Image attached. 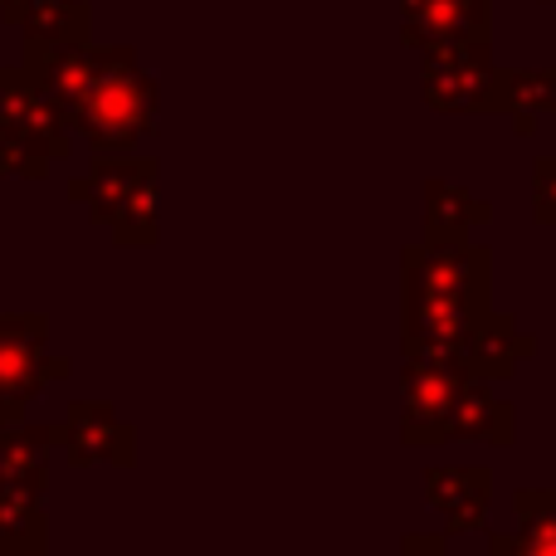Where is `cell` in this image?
I'll list each match as a JSON object with an SVG mask.
<instances>
[{
  "instance_id": "6da1fadb",
  "label": "cell",
  "mask_w": 556,
  "mask_h": 556,
  "mask_svg": "<svg viewBox=\"0 0 556 556\" xmlns=\"http://www.w3.org/2000/svg\"><path fill=\"white\" fill-rule=\"evenodd\" d=\"M64 123L98 152H127L156 127V78L137 64L127 45H98L93 74L64 113Z\"/></svg>"
},
{
  "instance_id": "7a4b0ae2",
  "label": "cell",
  "mask_w": 556,
  "mask_h": 556,
  "mask_svg": "<svg viewBox=\"0 0 556 556\" xmlns=\"http://www.w3.org/2000/svg\"><path fill=\"white\" fill-rule=\"evenodd\" d=\"M74 156V132L29 68H0V176L45 181L49 162Z\"/></svg>"
},
{
  "instance_id": "3957f363",
  "label": "cell",
  "mask_w": 556,
  "mask_h": 556,
  "mask_svg": "<svg viewBox=\"0 0 556 556\" xmlns=\"http://www.w3.org/2000/svg\"><path fill=\"white\" fill-rule=\"evenodd\" d=\"M405 298H444V303H464L489 313L493 307V250L473 240L430 244L415 240L401 254Z\"/></svg>"
},
{
  "instance_id": "277c9868",
  "label": "cell",
  "mask_w": 556,
  "mask_h": 556,
  "mask_svg": "<svg viewBox=\"0 0 556 556\" xmlns=\"http://www.w3.org/2000/svg\"><path fill=\"white\" fill-rule=\"evenodd\" d=\"M420 93H425V103L444 117L498 113V64H493V39L425 49Z\"/></svg>"
},
{
  "instance_id": "5b68a950",
  "label": "cell",
  "mask_w": 556,
  "mask_h": 556,
  "mask_svg": "<svg viewBox=\"0 0 556 556\" xmlns=\"http://www.w3.org/2000/svg\"><path fill=\"white\" fill-rule=\"evenodd\" d=\"M74 371L68 356L49 352V317L45 313H0V405L20 410L45 386Z\"/></svg>"
},
{
  "instance_id": "8992f818",
  "label": "cell",
  "mask_w": 556,
  "mask_h": 556,
  "mask_svg": "<svg viewBox=\"0 0 556 556\" xmlns=\"http://www.w3.org/2000/svg\"><path fill=\"white\" fill-rule=\"evenodd\" d=\"M464 381H469V376H464L450 356H405V366H401V440L410 444V450L440 444L444 415H450Z\"/></svg>"
},
{
  "instance_id": "52a82bcc",
  "label": "cell",
  "mask_w": 556,
  "mask_h": 556,
  "mask_svg": "<svg viewBox=\"0 0 556 556\" xmlns=\"http://www.w3.org/2000/svg\"><path fill=\"white\" fill-rule=\"evenodd\" d=\"M59 450H64V459L74 469H93V464L132 469L137 430L108 401H74L64 410V420H59Z\"/></svg>"
},
{
  "instance_id": "ba28073f",
  "label": "cell",
  "mask_w": 556,
  "mask_h": 556,
  "mask_svg": "<svg viewBox=\"0 0 556 556\" xmlns=\"http://www.w3.org/2000/svg\"><path fill=\"white\" fill-rule=\"evenodd\" d=\"M156 181H162V162L156 156H93L88 176L68 181V201L84 205L88 220L108 230L123 215V205Z\"/></svg>"
},
{
  "instance_id": "9c48e42d",
  "label": "cell",
  "mask_w": 556,
  "mask_h": 556,
  "mask_svg": "<svg viewBox=\"0 0 556 556\" xmlns=\"http://www.w3.org/2000/svg\"><path fill=\"white\" fill-rule=\"evenodd\" d=\"M405 49H440L493 39V0H401Z\"/></svg>"
},
{
  "instance_id": "30bf717a",
  "label": "cell",
  "mask_w": 556,
  "mask_h": 556,
  "mask_svg": "<svg viewBox=\"0 0 556 556\" xmlns=\"http://www.w3.org/2000/svg\"><path fill=\"white\" fill-rule=\"evenodd\" d=\"M532 352H538V337L522 332L513 313H498V307H493V313L464 337L454 362H459V371L469 376V381L493 386V381H508L522 362H532Z\"/></svg>"
},
{
  "instance_id": "8fae6325",
  "label": "cell",
  "mask_w": 556,
  "mask_h": 556,
  "mask_svg": "<svg viewBox=\"0 0 556 556\" xmlns=\"http://www.w3.org/2000/svg\"><path fill=\"white\" fill-rule=\"evenodd\" d=\"M425 503L444 518V532H473L489 522L493 469L483 464H430L425 469Z\"/></svg>"
},
{
  "instance_id": "7c38bea8",
  "label": "cell",
  "mask_w": 556,
  "mask_h": 556,
  "mask_svg": "<svg viewBox=\"0 0 556 556\" xmlns=\"http://www.w3.org/2000/svg\"><path fill=\"white\" fill-rule=\"evenodd\" d=\"M59 450V420H20L0 430V489L35 493L49 489V459Z\"/></svg>"
},
{
  "instance_id": "4fadbf2b",
  "label": "cell",
  "mask_w": 556,
  "mask_h": 556,
  "mask_svg": "<svg viewBox=\"0 0 556 556\" xmlns=\"http://www.w3.org/2000/svg\"><path fill=\"white\" fill-rule=\"evenodd\" d=\"M450 440H479V444H493V450H508L518 440V410H513V401L493 395V386L464 381L440 430V444Z\"/></svg>"
},
{
  "instance_id": "5bb4252c",
  "label": "cell",
  "mask_w": 556,
  "mask_h": 556,
  "mask_svg": "<svg viewBox=\"0 0 556 556\" xmlns=\"http://www.w3.org/2000/svg\"><path fill=\"white\" fill-rule=\"evenodd\" d=\"M15 29L25 35V64H35L54 49L93 45V5L88 0H35L20 10Z\"/></svg>"
},
{
  "instance_id": "9a60e30c",
  "label": "cell",
  "mask_w": 556,
  "mask_h": 556,
  "mask_svg": "<svg viewBox=\"0 0 556 556\" xmlns=\"http://www.w3.org/2000/svg\"><path fill=\"white\" fill-rule=\"evenodd\" d=\"M493 220V205L479 201L469 186H450L440 176L425 181V235L420 240L430 244H454V240H469V230Z\"/></svg>"
},
{
  "instance_id": "2e32d148",
  "label": "cell",
  "mask_w": 556,
  "mask_h": 556,
  "mask_svg": "<svg viewBox=\"0 0 556 556\" xmlns=\"http://www.w3.org/2000/svg\"><path fill=\"white\" fill-rule=\"evenodd\" d=\"M498 113H508L513 132L532 137L556 113L552 68H498Z\"/></svg>"
},
{
  "instance_id": "e0dca14e",
  "label": "cell",
  "mask_w": 556,
  "mask_h": 556,
  "mask_svg": "<svg viewBox=\"0 0 556 556\" xmlns=\"http://www.w3.org/2000/svg\"><path fill=\"white\" fill-rule=\"evenodd\" d=\"M45 498L0 489V556H49Z\"/></svg>"
},
{
  "instance_id": "ac0fdd59",
  "label": "cell",
  "mask_w": 556,
  "mask_h": 556,
  "mask_svg": "<svg viewBox=\"0 0 556 556\" xmlns=\"http://www.w3.org/2000/svg\"><path fill=\"white\" fill-rule=\"evenodd\" d=\"M513 513H518V556H556V489H528L522 483L513 493Z\"/></svg>"
},
{
  "instance_id": "d6986e66",
  "label": "cell",
  "mask_w": 556,
  "mask_h": 556,
  "mask_svg": "<svg viewBox=\"0 0 556 556\" xmlns=\"http://www.w3.org/2000/svg\"><path fill=\"white\" fill-rule=\"evenodd\" d=\"M156 205H162V186H147V191H137L132 201L123 205V215L108 225L123 250H132V244H156V235H162L156 230Z\"/></svg>"
},
{
  "instance_id": "ffe728a7",
  "label": "cell",
  "mask_w": 556,
  "mask_h": 556,
  "mask_svg": "<svg viewBox=\"0 0 556 556\" xmlns=\"http://www.w3.org/2000/svg\"><path fill=\"white\" fill-rule=\"evenodd\" d=\"M532 215L538 225H556V156L532 162Z\"/></svg>"
},
{
  "instance_id": "44dd1931",
  "label": "cell",
  "mask_w": 556,
  "mask_h": 556,
  "mask_svg": "<svg viewBox=\"0 0 556 556\" xmlns=\"http://www.w3.org/2000/svg\"><path fill=\"white\" fill-rule=\"evenodd\" d=\"M401 556H454L444 532H405L401 538Z\"/></svg>"
},
{
  "instance_id": "7402d4cb",
  "label": "cell",
  "mask_w": 556,
  "mask_h": 556,
  "mask_svg": "<svg viewBox=\"0 0 556 556\" xmlns=\"http://www.w3.org/2000/svg\"><path fill=\"white\" fill-rule=\"evenodd\" d=\"M483 556H518L513 532H489V552H483Z\"/></svg>"
},
{
  "instance_id": "603a6c76",
  "label": "cell",
  "mask_w": 556,
  "mask_h": 556,
  "mask_svg": "<svg viewBox=\"0 0 556 556\" xmlns=\"http://www.w3.org/2000/svg\"><path fill=\"white\" fill-rule=\"evenodd\" d=\"M25 5H35V0H0V20H5V25H15Z\"/></svg>"
},
{
  "instance_id": "cb8c5ba5",
  "label": "cell",
  "mask_w": 556,
  "mask_h": 556,
  "mask_svg": "<svg viewBox=\"0 0 556 556\" xmlns=\"http://www.w3.org/2000/svg\"><path fill=\"white\" fill-rule=\"evenodd\" d=\"M20 420H25L20 410H5V405H0V430H5V425H20Z\"/></svg>"
},
{
  "instance_id": "d4e9b609",
  "label": "cell",
  "mask_w": 556,
  "mask_h": 556,
  "mask_svg": "<svg viewBox=\"0 0 556 556\" xmlns=\"http://www.w3.org/2000/svg\"><path fill=\"white\" fill-rule=\"evenodd\" d=\"M552 78H556V68H552Z\"/></svg>"
}]
</instances>
